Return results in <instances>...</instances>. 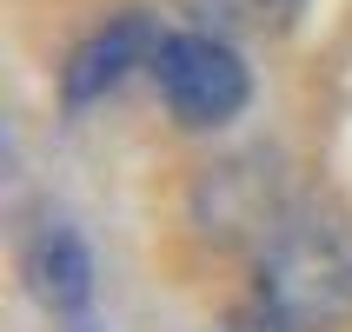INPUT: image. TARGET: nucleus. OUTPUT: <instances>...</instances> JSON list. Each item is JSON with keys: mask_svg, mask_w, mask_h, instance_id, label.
<instances>
[{"mask_svg": "<svg viewBox=\"0 0 352 332\" xmlns=\"http://www.w3.org/2000/svg\"><path fill=\"white\" fill-rule=\"evenodd\" d=\"M186 213L206 239L233 246V239H253V233H273L279 219V199H273V173L259 153H239V159H213L193 173V193H186Z\"/></svg>", "mask_w": 352, "mask_h": 332, "instance_id": "3", "label": "nucleus"}, {"mask_svg": "<svg viewBox=\"0 0 352 332\" xmlns=\"http://www.w3.org/2000/svg\"><path fill=\"white\" fill-rule=\"evenodd\" d=\"M253 299L286 332H326L352 319V226L333 213H286L259 246Z\"/></svg>", "mask_w": 352, "mask_h": 332, "instance_id": "1", "label": "nucleus"}, {"mask_svg": "<svg viewBox=\"0 0 352 332\" xmlns=\"http://www.w3.org/2000/svg\"><path fill=\"white\" fill-rule=\"evenodd\" d=\"M20 279L47 313H80L94 299V253L80 246L74 226H40L20 246Z\"/></svg>", "mask_w": 352, "mask_h": 332, "instance_id": "5", "label": "nucleus"}, {"mask_svg": "<svg viewBox=\"0 0 352 332\" xmlns=\"http://www.w3.org/2000/svg\"><path fill=\"white\" fill-rule=\"evenodd\" d=\"M153 80L166 113L186 126V133H213V126H233L253 100V67L239 60V47L226 34H166L153 54Z\"/></svg>", "mask_w": 352, "mask_h": 332, "instance_id": "2", "label": "nucleus"}, {"mask_svg": "<svg viewBox=\"0 0 352 332\" xmlns=\"http://www.w3.org/2000/svg\"><path fill=\"white\" fill-rule=\"evenodd\" d=\"M186 7L206 20V34H226V27H279L299 0H186Z\"/></svg>", "mask_w": 352, "mask_h": 332, "instance_id": "6", "label": "nucleus"}, {"mask_svg": "<svg viewBox=\"0 0 352 332\" xmlns=\"http://www.w3.org/2000/svg\"><path fill=\"white\" fill-rule=\"evenodd\" d=\"M160 40H166V34H160L146 14H113V20H100L94 34L67 54V67H60V100H67L74 113H80V107H94V100H107L120 80L133 74V67H153Z\"/></svg>", "mask_w": 352, "mask_h": 332, "instance_id": "4", "label": "nucleus"}]
</instances>
